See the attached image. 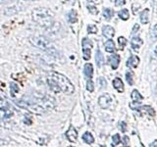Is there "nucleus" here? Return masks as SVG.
<instances>
[{"label": "nucleus", "mask_w": 157, "mask_h": 147, "mask_svg": "<svg viewBox=\"0 0 157 147\" xmlns=\"http://www.w3.org/2000/svg\"><path fill=\"white\" fill-rule=\"evenodd\" d=\"M15 103L19 107L34 113H46L54 108L56 101L51 95L33 92L30 95H26L23 99L17 100Z\"/></svg>", "instance_id": "1"}, {"label": "nucleus", "mask_w": 157, "mask_h": 147, "mask_svg": "<svg viewBox=\"0 0 157 147\" xmlns=\"http://www.w3.org/2000/svg\"><path fill=\"white\" fill-rule=\"evenodd\" d=\"M47 83H48L51 90L54 92H64L66 94H73L75 91L73 83L69 81V79L60 73H50L47 77Z\"/></svg>", "instance_id": "2"}, {"label": "nucleus", "mask_w": 157, "mask_h": 147, "mask_svg": "<svg viewBox=\"0 0 157 147\" xmlns=\"http://www.w3.org/2000/svg\"><path fill=\"white\" fill-rule=\"evenodd\" d=\"M33 20L40 26L48 28L53 24V15L46 8H36L32 12Z\"/></svg>", "instance_id": "3"}, {"label": "nucleus", "mask_w": 157, "mask_h": 147, "mask_svg": "<svg viewBox=\"0 0 157 147\" xmlns=\"http://www.w3.org/2000/svg\"><path fill=\"white\" fill-rule=\"evenodd\" d=\"M30 40L34 46L40 48L41 50L47 52L48 54L53 55V56L58 55V51L56 50V48L52 45L51 42L44 37H33Z\"/></svg>", "instance_id": "4"}, {"label": "nucleus", "mask_w": 157, "mask_h": 147, "mask_svg": "<svg viewBox=\"0 0 157 147\" xmlns=\"http://www.w3.org/2000/svg\"><path fill=\"white\" fill-rule=\"evenodd\" d=\"M91 47H92V43L89 38L82 39V53H84V59L89 60L91 56Z\"/></svg>", "instance_id": "5"}, {"label": "nucleus", "mask_w": 157, "mask_h": 147, "mask_svg": "<svg viewBox=\"0 0 157 147\" xmlns=\"http://www.w3.org/2000/svg\"><path fill=\"white\" fill-rule=\"evenodd\" d=\"M111 101H112V98L111 96L108 94V93H104L101 96L99 97L98 99V104L99 106L101 107L102 109H107L109 106L111 104Z\"/></svg>", "instance_id": "6"}, {"label": "nucleus", "mask_w": 157, "mask_h": 147, "mask_svg": "<svg viewBox=\"0 0 157 147\" xmlns=\"http://www.w3.org/2000/svg\"><path fill=\"white\" fill-rule=\"evenodd\" d=\"M65 135H66L67 139L70 142H72V143H76V142H77L78 131L74 127H70V128L66 131V133H65Z\"/></svg>", "instance_id": "7"}, {"label": "nucleus", "mask_w": 157, "mask_h": 147, "mask_svg": "<svg viewBox=\"0 0 157 147\" xmlns=\"http://www.w3.org/2000/svg\"><path fill=\"white\" fill-rule=\"evenodd\" d=\"M102 33L104 37H106L108 38H112L115 34V30L110 26H104L102 28Z\"/></svg>", "instance_id": "8"}, {"label": "nucleus", "mask_w": 157, "mask_h": 147, "mask_svg": "<svg viewBox=\"0 0 157 147\" xmlns=\"http://www.w3.org/2000/svg\"><path fill=\"white\" fill-rule=\"evenodd\" d=\"M109 62H110V65L112 67L113 70H116L118 68L120 63V56L119 55H112L109 57Z\"/></svg>", "instance_id": "9"}, {"label": "nucleus", "mask_w": 157, "mask_h": 147, "mask_svg": "<svg viewBox=\"0 0 157 147\" xmlns=\"http://www.w3.org/2000/svg\"><path fill=\"white\" fill-rule=\"evenodd\" d=\"M139 63V58L138 56H131L127 61V66L129 68H137Z\"/></svg>", "instance_id": "10"}, {"label": "nucleus", "mask_w": 157, "mask_h": 147, "mask_svg": "<svg viewBox=\"0 0 157 147\" xmlns=\"http://www.w3.org/2000/svg\"><path fill=\"white\" fill-rule=\"evenodd\" d=\"M142 39H141L138 37H136L132 39V41H131V45H132V48L134 49V50H138L139 47L142 45Z\"/></svg>", "instance_id": "11"}, {"label": "nucleus", "mask_w": 157, "mask_h": 147, "mask_svg": "<svg viewBox=\"0 0 157 147\" xmlns=\"http://www.w3.org/2000/svg\"><path fill=\"white\" fill-rule=\"evenodd\" d=\"M113 86L116 90H118L119 92H123L124 91V83L121 81V79L116 78L114 81H113Z\"/></svg>", "instance_id": "12"}, {"label": "nucleus", "mask_w": 157, "mask_h": 147, "mask_svg": "<svg viewBox=\"0 0 157 147\" xmlns=\"http://www.w3.org/2000/svg\"><path fill=\"white\" fill-rule=\"evenodd\" d=\"M95 63H96L97 67H99V68L104 64V57L99 49H97L96 53H95Z\"/></svg>", "instance_id": "13"}, {"label": "nucleus", "mask_w": 157, "mask_h": 147, "mask_svg": "<svg viewBox=\"0 0 157 147\" xmlns=\"http://www.w3.org/2000/svg\"><path fill=\"white\" fill-rule=\"evenodd\" d=\"M141 24H143V25H146L148 22H149V9L146 8L141 12Z\"/></svg>", "instance_id": "14"}, {"label": "nucleus", "mask_w": 157, "mask_h": 147, "mask_svg": "<svg viewBox=\"0 0 157 147\" xmlns=\"http://www.w3.org/2000/svg\"><path fill=\"white\" fill-rule=\"evenodd\" d=\"M84 72H85V75L86 78L90 79L91 77L93 75V67L91 64L88 63L85 65V68H84Z\"/></svg>", "instance_id": "15"}, {"label": "nucleus", "mask_w": 157, "mask_h": 147, "mask_svg": "<svg viewBox=\"0 0 157 147\" xmlns=\"http://www.w3.org/2000/svg\"><path fill=\"white\" fill-rule=\"evenodd\" d=\"M68 21H69V23H71V24H75L76 22L78 21V14H77V12L76 10H71L69 13H68Z\"/></svg>", "instance_id": "16"}, {"label": "nucleus", "mask_w": 157, "mask_h": 147, "mask_svg": "<svg viewBox=\"0 0 157 147\" xmlns=\"http://www.w3.org/2000/svg\"><path fill=\"white\" fill-rule=\"evenodd\" d=\"M82 140H84L86 144H92L94 142V137L92 136L90 132L86 131L84 133V135H82Z\"/></svg>", "instance_id": "17"}, {"label": "nucleus", "mask_w": 157, "mask_h": 147, "mask_svg": "<svg viewBox=\"0 0 157 147\" xmlns=\"http://www.w3.org/2000/svg\"><path fill=\"white\" fill-rule=\"evenodd\" d=\"M105 50L107 52H110V53H113L116 50L114 41H113L112 39H109V40L106 41V43H105Z\"/></svg>", "instance_id": "18"}, {"label": "nucleus", "mask_w": 157, "mask_h": 147, "mask_svg": "<svg viewBox=\"0 0 157 147\" xmlns=\"http://www.w3.org/2000/svg\"><path fill=\"white\" fill-rule=\"evenodd\" d=\"M118 16H119V18H121L123 21H127L130 17V14H129V11L127 9H122V10L119 11V13H118Z\"/></svg>", "instance_id": "19"}, {"label": "nucleus", "mask_w": 157, "mask_h": 147, "mask_svg": "<svg viewBox=\"0 0 157 147\" xmlns=\"http://www.w3.org/2000/svg\"><path fill=\"white\" fill-rule=\"evenodd\" d=\"M132 98H133V100L134 101V102H139L141 100H142V96H141V93H139L137 89H134L133 92H132Z\"/></svg>", "instance_id": "20"}, {"label": "nucleus", "mask_w": 157, "mask_h": 147, "mask_svg": "<svg viewBox=\"0 0 157 147\" xmlns=\"http://www.w3.org/2000/svg\"><path fill=\"white\" fill-rule=\"evenodd\" d=\"M103 16L106 20H110L113 17V10L112 9H109V8H105L103 10Z\"/></svg>", "instance_id": "21"}, {"label": "nucleus", "mask_w": 157, "mask_h": 147, "mask_svg": "<svg viewBox=\"0 0 157 147\" xmlns=\"http://www.w3.org/2000/svg\"><path fill=\"white\" fill-rule=\"evenodd\" d=\"M10 87H11L10 88V90H11V96L12 97H15V94L19 91V87H18V86H17L15 82H11L10 83Z\"/></svg>", "instance_id": "22"}, {"label": "nucleus", "mask_w": 157, "mask_h": 147, "mask_svg": "<svg viewBox=\"0 0 157 147\" xmlns=\"http://www.w3.org/2000/svg\"><path fill=\"white\" fill-rule=\"evenodd\" d=\"M118 43H119V45H120V49L123 50L124 47L127 45V39H126L124 37H120L118 38Z\"/></svg>", "instance_id": "23"}, {"label": "nucleus", "mask_w": 157, "mask_h": 147, "mask_svg": "<svg viewBox=\"0 0 157 147\" xmlns=\"http://www.w3.org/2000/svg\"><path fill=\"white\" fill-rule=\"evenodd\" d=\"M121 142V138H120V135H114L112 136V145L113 146H116L118 145Z\"/></svg>", "instance_id": "24"}, {"label": "nucleus", "mask_w": 157, "mask_h": 147, "mask_svg": "<svg viewBox=\"0 0 157 147\" xmlns=\"http://www.w3.org/2000/svg\"><path fill=\"white\" fill-rule=\"evenodd\" d=\"M86 89H88L89 92H92L94 90V84H93V82L91 81V79H89V81H86Z\"/></svg>", "instance_id": "25"}, {"label": "nucleus", "mask_w": 157, "mask_h": 147, "mask_svg": "<svg viewBox=\"0 0 157 147\" xmlns=\"http://www.w3.org/2000/svg\"><path fill=\"white\" fill-rule=\"evenodd\" d=\"M97 26H93V25H89L88 26V33H90V34H92V33H97Z\"/></svg>", "instance_id": "26"}, {"label": "nucleus", "mask_w": 157, "mask_h": 147, "mask_svg": "<svg viewBox=\"0 0 157 147\" xmlns=\"http://www.w3.org/2000/svg\"><path fill=\"white\" fill-rule=\"evenodd\" d=\"M125 77H126V81L128 82V83L130 84V86H133V75H132V73L131 72H127L125 75Z\"/></svg>", "instance_id": "27"}, {"label": "nucleus", "mask_w": 157, "mask_h": 147, "mask_svg": "<svg viewBox=\"0 0 157 147\" xmlns=\"http://www.w3.org/2000/svg\"><path fill=\"white\" fill-rule=\"evenodd\" d=\"M141 109H143V110H146L148 114H150L151 116H155V111L151 108L149 106H142Z\"/></svg>", "instance_id": "28"}, {"label": "nucleus", "mask_w": 157, "mask_h": 147, "mask_svg": "<svg viewBox=\"0 0 157 147\" xmlns=\"http://www.w3.org/2000/svg\"><path fill=\"white\" fill-rule=\"evenodd\" d=\"M88 9L89 10V12L91 13V14H93V15H96L97 13H98V10L96 9V7H94V6H90V5H89V6H88Z\"/></svg>", "instance_id": "29"}, {"label": "nucleus", "mask_w": 157, "mask_h": 147, "mask_svg": "<svg viewBox=\"0 0 157 147\" xmlns=\"http://www.w3.org/2000/svg\"><path fill=\"white\" fill-rule=\"evenodd\" d=\"M99 86H100V87H102V88H104V87H106V82H105V79L104 78H99Z\"/></svg>", "instance_id": "30"}, {"label": "nucleus", "mask_w": 157, "mask_h": 147, "mask_svg": "<svg viewBox=\"0 0 157 147\" xmlns=\"http://www.w3.org/2000/svg\"><path fill=\"white\" fill-rule=\"evenodd\" d=\"M112 1L115 3L116 6H122L126 3V0H112Z\"/></svg>", "instance_id": "31"}, {"label": "nucleus", "mask_w": 157, "mask_h": 147, "mask_svg": "<svg viewBox=\"0 0 157 147\" xmlns=\"http://www.w3.org/2000/svg\"><path fill=\"white\" fill-rule=\"evenodd\" d=\"M121 131H123V132H125L126 131H127V124H126L125 122L121 123Z\"/></svg>", "instance_id": "32"}, {"label": "nucleus", "mask_w": 157, "mask_h": 147, "mask_svg": "<svg viewBox=\"0 0 157 147\" xmlns=\"http://www.w3.org/2000/svg\"><path fill=\"white\" fill-rule=\"evenodd\" d=\"M138 28H139V26H138V24H136V25H134V29H133V33H136L137 30H138Z\"/></svg>", "instance_id": "33"}, {"label": "nucleus", "mask_w": 157, "mask_h": 147, "mask_svg": "<svg viewBox=\"0 0 157 147\" xmlns=\"http://www.w3.org/2000/svg\"><path fill=\"white\" fill-rule=\"evenodd\" d=\"M124 142H125V143H124L125 145H126V144H128V142H129V137H128V136H126V135H125V137H124Z\"/></svg>", "instance_id": "34"}, {"label": "nucleus", "mask_w": 157, "mask_h": 147, "mask_svg": "<svg viewBox=\"0 0 157 147\" xmlns=\"http://www.w3.org/2000/svg\"><path fill=\"white\" fill-rule=\"evenodd\" d=\"M7 1H10V0H0V3H5ZM24 1H30V0H24Z\"/></svg>", "instance_id": "35"}]
</instances>
